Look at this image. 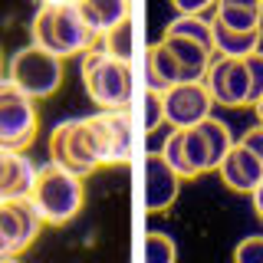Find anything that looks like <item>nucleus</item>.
Returning a JSON list of instances; mask_svg holds the SVG:
<instances>
[{"label": "nucleus", "mask_w": 263, "mask_h": 263, "mask_svg": "<svg viewBox=\"0 0 263 263\" xmlns=\"http://www.w3.org/2000/svg\"><path fill=\"white\" fill-rule=\"evenodd\" d=\"M237 142H240L243 148H250V152L260 158V164H263V122H260V125H253V128H247Z\"/></svg>", "instance_id": "nucleus-28"}, {"label": "nucleus", "mask_w": 263, "mask_h": 263, "mask_svg": "<svg viewBox=\"0 0 263 263\" xmlns=\"http://www.w3.org/2000/svg\"><path fill=\"white\" fill-rule=\"evenodd\" d=\"M227 4H237V7H257V10H263V0H227Z\"/></svg>", "instance_id": "nucleus-32"}, {"label": "nucleus", "mask_w": 263, "mask_h": 263, "mask_svg": "<svg viewBox=\"0 0 263 263\" xmlns=\"http://www.w3.org/2000/svg\"><path fill=\"white\" fill-rule=\"evenodd\" d=\"M161 122H164L161 92H158V89H145V99H142V128L145 132H155Z\"/></svg>", "instance_id": "nucleus-25"}, {"label": "nucleus", "mask_w": 263, "mask_h": 263, "mask_svg": "<svg viewBox=\"0 0 263 263\" xmlns=\"http://www.w3.org/2000/svg\"><path fill=\"white\" fill-rule=\"evenodd\" d=\"M217 175H220V181H224L230 191L250 194L253 187L263 181V164H260V158L250 152V148H243L240 142H234V148L220 158Z\"/></svg>", "instance_id": "nucleus-12"}, {"label": "nucleus", "mask_w": 263, "mask_h": 263, "mask_svg": "<svg viewBox=\"0 0 263 263\" xmlns=\"http://www.w3.org/2000/svg\"><path fill=\"white\" fill-rule=\"evenodd\" d=\"M43 217L33 208L30 197H7L0 201V234L10 240L13 253H23L27 247L40 237Z\"/></svg>", "instance_id": "nucleus-10"}, {"label": "nucleus", "mask_w": 263, "mask_h": 263, "mask_svg": "<svg viewBox=\"0 0 263 263\" xmlns=\"http://www.w3.org/2000/svg\"><path fill=\"white\" fill-rule=\"evenodd\" d=\"M214 20L230 30H257L263 27V10L257 7H237L227 0H214Z\"/></svg>", "instance_id": "nucleus-20"}, {"label": "nucleus", "mask_w": 263, "mask_h": 263, "mask_svg": "<svg viewBox=\"0 0 263 263\" xmlns=\"http://www.w3.org/2000/svg\"><path fill=\"white\" fill-rule=\"evenodd\" d=\"M184 152H187V161H191L194 178H201V175H208V171H214V168H211L208 145H204V138H201V132H197V125H187V128H184Z\"/></svg>", "instance_id": "nucleus-23"}, {"label": "nucleus", "mask_w": 263, "mask_h": 263, "mask_svg": "<svg viewBox=\"0 0 263 263\" xmlns=\"http://www.w3.org/2000/svg\"><path fill=\"white\" fill-rule=\"evenodd\" d=\"M43 4H76V0H43Z\"/></svg>", "instance_id": "nucleus-34"}, {"label": "nucleus", "mask_w": 263, "mask_h": 263, "mask_svg": "<svg viewBox=\"0 0 263 263\" xmlns=\"http://www.w3.org/2000/svg\"><path fill=\"white\" fill-rule=\"evenodd\" d=\"M197 132H201L204 145H208L211 168L217 171L220 158H224V155L230 152V148H234V135H230L227 122H220V119H214V115H208V119H201V122H197Z\"/></svg>", "instance_id": "nucleus-19"}, {"label": "nucleus", "mask_w": 263, "mask_h": 263, "mask_svg": "<svg viewBox=\"0 0 263 263\" xmlns=\"http://www.w3.org/2000/svg\"><path fill=\"white\" fill-rule=\"evenodd\" d=\"M181 82V69H178V60L164 43H155L145 49V89H158L164 92L168 86Z\"/></svg>", "instance_id": "nucleus-15"}, {"label": "nucleus", "mask_w": 263, "mask_h": 263, "mask_svg": "<svg viewBox=\"0 0 263 263\" xmlns=\"http://www.w3.org/2000/svg\"><path fill=\"white\" fill-rule=\"evenodd\" d=\"M0 257H16V253H13V247H10V240H7L4 234H0Z\"/></svg>", "instance_id": "nucleus-31"}, {"label": "nucleus", "mask_w": 263, "mask_h": 263, "mask_svg": "<svg viewBox=\"0 0 263 263\" xmlns=\"http://www.w3.org/2000/svg\"><path fill=\"white\" fill-rule=\"evenodd\" d=\"M181 191V175L161 158V152L145 155V208L152 214L168 211L178 201Z\"/></svg>", "instance_id": "nucleus-11"}, {"label": "nucleus", "mask_w": 263, "mask_h": 263, "mask_svg": "<svg viewBox=\"0 0 263 263\" xmlns=\"http://www.w3.org/2000/svg\"><path fill=\"white\" fill-rule=\"evenodd\" d=\"M161 102H164V122L171 128H187V125H197L201 119H208L214 99L204 86V79H191V82L181 79L161 92Z\"/></svg>", "instance_id": "nucleus-9"}, {"label": "nucleus", "mask_w": 263, "mask_h": 263, "mask_svg": "<svg viewBox=\"0 0 263 263\" xmlns=\"http://www.w3.org/2000/svg\"><path fill=\"white\" fill-rule=\"evenodd\" d=\"M99 43H102V49L109 56L132 63V60H135V53H138V23H135V16L128 13L125 20H119L112 30H105L102 36H99Z\"/></svg>", "instance_id": "nucleus-17"}, {"label": "nucleus", "mask_w": 263, "mask_h": 263, "mask_svg": "<svg viewBox=\"0 0 263 263\" xmlns=\"http://www.w3.org/2000/svg\"><path fill=\"white\" fill-rule=\"evenodd\" d=\"M171 4H175L178 13H201V10H208L214 0H171Z\"/></svg>", "instance_id": "nucleus-29"}, {"label": "nucleus", "mask_w": 263, "mask_h": 263, "mask_svg": "<svg viewBox=\"0 0 263 263\" xmlns=\"http://www.w3.org/2000/svg\"><path fill=\"white\" fill-rule=\"evenodd\" d=\"M30 201L40 211L43 224L63 227L82 211V201H86L82 178L49 158L46 164L36 168V178H33V187H30Z\"/></svg>", "instance_id": "nucleus-2"}, {"label": "nucleus", "mask_w": 263, "mask_h": 263, "mask_svg": "<svg viewBox=\"0 0 263 263\" xmlns=\"http://www.w3.org/2000/svg\"><path fill=\"white\" fill-rule=\"evenodd\" d=\"M164 33H178V36H191L201 40L214 49V20H204L201 13H178L175 20L164 27Z\"/></svg>", "instance_id": "nucleus-21"}, {"label": "nucleus", "mask_w": 263, "mask_h": 263, "mask_svg": "<svg viewBox=\"0 0 263 263\" xmlns=\"http://www.w3.org/2000/svg\"><path fill=\"white\" fill-rule=\"evenodd\" d=\"M161 158L178 171L181 181H191V178H194L191 161H187V152H184V128H175V132H168V135H164V142H161Z\"/></svg>", "instance_id": "nucleus-22"}, {"label": "nucleus", "mask_w": 263, "mask_h": 263, "mask_svg": "<svg viewBox=\"0 0 263 263\" xmlns=\"http://www.w3.org/2000/svg\"><path fill=\"white\" fill-rule=\"evenodd\" d=\"M36 99L16 89L10 79H0V148L7 152H23L40 128V112Z\"/></svg>", "instance_id": "nucleus-5"}, {"label": "nucleus", "mask_w": 263, "mask_h": 263, "mask_svg": "<svg viewBox=\"0 0 263 263\" xmlns=\"http://www.w3.org/2000/svg\"><path fill=\"white\" fill-rule=\"evenodd\" d=\"M4 152H7V148H0V158H4Z\"/></svg>", "instance_id": "nucleus-36"}, {"label": "nucleus", "mask_w": 263, "mask_h": 263, "mask_svg": "<svg viewBox=\"0 0 263 263\" xmlns=\"http://www.w3.org/2000/svg\"><path fill=\"white\" fill-rule=\"evenodd\" d=\"M82 86L99 109H125L135 96V76L132 63L115 60L102 49V43L82 53Z\"/></svg>", "instance_id": "nucleus-3"}, {"label": "nucleus", "mask_w": 263, "mask_h": 263, "mask_svg": "<svg viewBox=\"0 0 263 263\" xmlns=\"http://www.w3.org/2000/svg\"><path fill=\"white\" fill-rule=\"evenodd\" d=\"M7 79L33 99H49L63 82V56L36 43L20 46L7 63Z\"/></svg>", "instance_id": "nucleus-4"}, {"label": "nucleus", "mask_w": 263, "mask_h": 263, "mask_svg": "<svg viewBox=\"0 0 263 263\" xmlns=\"http://www.w3.org/2000/svg\"><path fill=\"white\" fill-rule=\"evenodd\" d=\"M89 128L102 164H122L132 158V119L125 109H99L89 119Z\"/></svg>", "instance_id": "nucleus-8"}, {"label": "nucleus", "mask_w": 263, "mask_h": 263, "mask_svg": "<svg viewBox=\"0 0 263 263\" xmlns=\"http://www.w3.org/2000/svg\"><path fill=\"white\" fill-rule=\"evenodd\" d=\"M30 43L49 49L56 56H82L89 46L99 43L76 4H43L30 23Z\"/></svg>", "instance_id": "nucleus-1"}, {"label": "nucleus", "mask_w": 263, "mask_h": 263, "mask_svg": "<svg viewBox=\"0 0 263 263\" xmlns=\"http://www.w3.org/2000/svg\"><path fill=\"white\" fill-rule=\"evenodd\" d=\"M260 40H263V27H257V30H230V27L214 20V53L247 56V53H253V49H260Z\"/></svg>", "instance_id": "nucleus-18"}, {"label": "nucleus", "mask_w": 263, "mask_h": 263, "mask_svg": "<svg viewBox=\"0 0 263 263\" xmlns=\"http://www.w3.org/2000/svg\"><path fill=\"white\" fill-rule=\"evenodd\" d=\"M178 257V247L171 240L168 234H161V230H152V234L145 237V260L148 263H171Z\"/></svg>", "instance_id": "nucleus-24"}, {"label": "nucleus", "mask_w": 263, "mask_h": 263, "mask_svg": "<svg viewBox=\"0 0 263 263\" xmlns=\"http://www.w3.org/2000/svg\"><path fill=\"white\" fill-rule=\"evenodd\" d=\"M237 263H263V237H247L234 250Z\"/></svg>", "instance_id": "nucleus-27"}, {"label": "nucleus", "mask_w": 263, "mask_h": 263, "mask_svg": "<svg viewBox=\"0 0 263 263\" xmlns=\"http://www.w3.org/2000/svg\"><path fill=\"white\" fill-rule=\"evenodd\" d=\"M161 43L175 53L178 69H181V79H187V82H191V79H204L208 63H211V56H214V49L208 43L191 40V36H178V33H164Z\"/></svg>", "instance_id": "nucleus-13"}, {"label": "nucleus", "mask_w": 263, "mask_h": 263, "mask_svg": "<svg viewBox=\"0 0 263 263\" xmlns=\"http://www.w3.org/2000/svg\"><path fill=\"white\" fill-rule=\"evenodd\" d=\"M76 7L96 36H102L105 30H112L119 20L132 13V0H76Z\"/></svg>", "instance_id": "nucleus-16"}, {"label": "nucleus", "mask_w": 263, "mask_h": 263, "mask_svg": "<svg viewBox=\"0 0 263 263\" xmlns=\"http://www.w3.org/2000/svg\"><path fill=\"white\" fill-rule=\"evenodd\" d=\"M49 158L63 168L76 171L79 178H89L99 168V152L92 142L89 119H66L49 132Z\"/></svg>", "instance_id": "nucleus-6"}, {"label": "nucleus", "mask_w": 263, "mask_h": 263, "mask_svg": "<svg viewBox=\"0 0 263 263\" xmlns=\"http://www.w3.org/2000/svg\"><path fill=\"white\" fill-rule=\"evenodd\" d=\"M33 178H36V164L23 152H4L0 158V201L7 197H30Z\"/></svg>", "instance_id": "nucleus-14"}, {"label": "nucleus", "mask_w": 263, "mask_h": 263, "mask_svg": "<svg viewBox=\"0 0 263 263\" xmlns=\"http://www.w3.org/2000/svg\"><path fill=\"white\" fill-rule=\"evenodd\" d=\"M7 76V69H4V60H0V79H4Z\"/></svg>", "instance_id": "nucleus-35"}, {"label": "nucleus", "mask_w": 263, "mask_h": 263, "mask_svg": "<svg viewBox=\"0 0 263 263\" xmlns=\"http://www.w3.org/2000/svg\"><path fill=\"white\" fill-rule=\"evenodd\" d=\"M253 109H257V115H260V122H263V96L257 99V102H253Z\"/></svg>", "instance_id": "nucleus-33"}, {"label": "nucleus", "mask_w": 263, "mask_h": 263, "mask_svg": "<svg viewBox=\"0 0 263 263\" xmlns=\"http://www.w3.org/2000/svg\"><path fill=\"white\" fill-rule=\"evenodd\" d=\"M250 194H253V211H257V217L263 220V181H260L257 187H253Z\"/></svg>", "instance_id": "nucleus-30"}, {"label": "nucleus", "mask_w": 263, "mask_h": 263, "mask_svg": "<svg viewBox=\"0 0 263 263\" xmlns=\"http://www.w3.org/2000/svg\"><path fill=\"white\" fill-rule=\"evenodd\" d=\"M204 86L214 99V105H250V72H247L243 56H224L214 53L204 72Z\"/></svg>", "instance_id": "nucleus-7"}, {"label": "nucleus", "mask_w": 263, "mask_h": 263, "mask_svg": "<svg viewBox=\"0 0 263 263\" xmlns=\"http://www.w3.org/2000/svg\"><path fill=\"white\" fill-rule=\"evenodd\" d=\"M243 63H247V72H250V105H253L263 96V53L253 49V53L243 56Z\"/></svg>", "instance_id": "nucleus-26"}]
</instances>
